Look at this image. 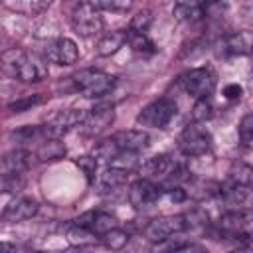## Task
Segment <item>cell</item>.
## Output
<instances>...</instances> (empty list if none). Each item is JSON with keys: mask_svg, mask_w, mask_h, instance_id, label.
<instances>
[{"mask_svg": "<svg viewBox=\"0 0 253 253\" xmlns=\"http://www.w3.org/2000/svg\"><path fill=\"white\" fill-rule=\"evenodd\" d=\"M2 69L6 75L24 83H40L49 73L45 55H38L22 47H10L2 53Z\"/></svg>", "mask_w": 253, "mask_h": 253, "instance_id": "1", "label": "cell"}, {"mask_svg": "<svg viewBox=\"0 0 253 253\" xmlns=\"http://www.w3.org/2000/svg\"><path fill=\"white\" fill-rule=\"evenodd\" d=\"M71 81L73 89L89 99L105 97L115 89V77L101 69H81L75 75H71Z\"/></svg>", "mask_w": 253, "mask_h": 253, "instance_id": "2", "label": "cell"}, {"mask_svg": "<svg viewBox=\"0 0 253 253\" xmlns=\"http://www.w3.org/2000/svg\"><path fill=\"white\" fill-rule=\"evenodd\" d=\"M174 117H176V103L166 97H160V99H154L152 103H148L138 113L136 123L142 126H148V128H166Z\"/></svg>", "mask_w": 253, "mask_h": 253, "instance_id": "3", "label": "cell"}, {"mask_svg": "<svg viewBox=\"0 0 253 253\" xmlns=\"http://www.w3.org/2000/svg\"><path fill=\"white\" fill-rule=\"evenodd\" d=\"M178 148L184 156H204L211 148V134L200 123H192L180 132Z\"/></svg>", "mask_w": 253, "mask_h": 253, "instance_id": "4", "label": "cell"}, {"mask_svg": "<svg viewBox=\"0 0 253 253\" xmlns=\"http://www.w3.org/2000/svg\"><path fill=\"white\" fill-rule=\"evenodd\" d=\"M186 229L188 225L184 215H160L148 221V225L144 227V237L150 243H162Z\"/></svg>", "mask_w": 253, "mask_h": 253, "instance_id": "5", "label": "cell"}, {"mask_svg": "<svg viewBox=\"0 0 253 253\" xmlns=\"http://www.w3.org/2000/svg\"><path fill=\"white\" fill-rule=\"evenodd\" d=\"M71 26L73 30L83 36V38H93L97 36L105 22H103V16H101V10L93 8L89 2H81L75 6V10L71 12Z\"/></svg>", "mask_w": 253, "mask_h": 253, "instance_id": "6", "label": "cell"}, {"mask_svg": "<svg viewBox=\"0 0 253 253\" xmlns=\"http://www.w3.org/2000/svg\"><path fill=\"white\" fill-rule=\"evenodd\" d=\"M215 83H217V77L210 67H196L182 75V85L186 93L192 95L194 99L210 97L215 89Z\"/></svg>", "mask_w": 253, "mask_h": 253, "instance_id": "7", "label": "cell"}, {"mask_svg": "<svg viewBox=\"0 0 253 253\" xmlns=\"http://www.w3.org/2000/svg\"><path fill=\"white\" fill-rule=\"evenodd\" d=\"M113 121H115V107L111 103H101L91 111H87V117L79 125V128L85 136H97L103 130H107Z\"/></svg>", "mask_w": 253, "mask_h": 253, "instance_id": "8", "label": "cell"}, {"mask_svg": "<svg viewBox=\"0 0 253 253\" xmlns=\"http://www.w3.org/2000/svg\"><path fill=\"white\" fill-rule=\"evenodd\" d=\"M43 55L49 63L55 65H73L79 59V47L69 38H57L49 42L43 49Z\"/></svg>", "mask_w": 253, "mask_h": 253, "instance_id": "9", "label": "cell"}, {"mask_svg": "<svg viewBox=\"0 0 253 253\" xmlns=\"http://www.w3.org/2000/svg\"><path fill=\"white\" fill-rule=\"evenodd\" d=\"M162 196V186L154 184L150 178H138L136 182L130 184L128 188V202L134 208H144L150 206L154 202H158V198Z\"/></svg>", "mask_w": 253, "mask_h": 253, "instance_id": "10", "label": "cell"}, {"mask_svg": "<svg viewBox=\"0 0 253 253\" xmlns=\"http://www.w3.org/2000/svg\"><path fill=\"white\" fill-rule=\"evenodd\" d=\"M251 51H253V32L251 30L231 32L221 40L223 55H247Z\"/></svg>", "mask_w": 253, "mask_h": 253, "instance_id": "11", "label": "cell"}, {"mask_svg": "<svg viewBox=\"0 0 253 253\" xmlns=\"http://www.w3.org/2000/svg\"><path fill=\"white\" fill-rule=\"evenodd\" d=\"M38 210H40V204L34 198H18L4 208L2 219L8 223H18V221L34 217L38 213Z\"/></svg>", "mask_w": 253, "mask_h": 253, "instance_id": "12", "label": "cell"}, {"mask_svg": "<svg viewBox=\"0 0 253 253\" xmlns=\"http://www.w3.org/2000/svg\"><path fill=\"white\" fill-rule=\"evenodd\" d=\"M174 166H176V162H174V158L170 154H156V156L146 158L138 166V174L142 178H150V180H154V178H166L172 172Z\"/></svg>", "mask_w": 253, "mask_h": 253, "instance_id": "13", "label": "cell"}, {"mask_svg": "<svg viewBox=\"0 0 253 253\" xmlns=\"http://www.w3.org/2000/svg\"><path fill=\"white\" fill-rule=\"evenodd\" d=\"M30 164H32V154L28 150H22V148L10 150L2 158V176L24 174V172H28Z\"/></svg>", "mask_w": 253, "mask_h": 253, "instance_id": "14", "label": "cell"}, {"mask_svg": "<svg viewBox=\"0 0 253 253\" xmlns=\"http://www.w3.org/2000/svg\"><path fill=\"white\" fill-rule=\"evenodd\" d=\"M113 136H115V140L119 142V146L123 150H130V152H140L150 142V136L144 130H136V128H132V130H119Z\"/></svg>", "mask_w": 253, "mask_h": 253, "instance_id": "15", "label": "cell"}, {"mask_svg": "<svg viewBox=\"0 0 253 253\" xmlns=\"http://www.w3.org/2000/svg\"><path fill=\"white\" fill-rule=\"evenodd\" d=\"M206 0H176L174 2V18L180 22H198L204 18Z\"/></svg>", "mask_w": 253, "mask_h": 253, "instance_id": "16", "label": "cell"}, {"mask_svg": "<svg viewBox=\"0 0 253 253\" xmlns=\"http://www.w3.org/2000/svg\"><path fill=\"white\" fill-rule=\"evenodd\" d=\"M125 43H126V30H113V32H107V34L97 42V53L103 55V57L113 55V53H117Z\"/></svg>", "mask_w": 253, "mask_h": 253, "instance_id": "17", "label": "cell"}, {"mask_svg": "<svg viewBox=\"0 0 253 253\" xmlns=\"http://www.w3.org/2000/svg\"><path fill=\"white\" fill-rule=\"evenodd\" d=\"M65 144L61 142V138H43L42 144L36 150V156L40 162H53V160H61L65 156Z\"/></svg>", "mask_w": 253, "mask_h": 253, "instance_id": "18", "label": "cell"}, {"mask_svg": "<svg viewBox=\"0 0 253 253\" xmlns=\"http://www.w3.org/2000/svg\"><path fill=\"white\" fill-rule=\"evenodd\" d=\"M128 182V170L119 168V166H107L101 174H99V186L103 190H117L121 186H125Z\"/></svg>", "mask_w": 253, "mask_h": 253, "instance_id": "19", "label": "cell"}, {"mask_svg": "<svg viewBox=\"0 0 253 253\" xmlns=\"http://www.w3.org/2000/svg\"><path fill=\"white\" fill-rule=\"evenodd\" d=\"M97 237H101V235H97L93 229H89V227H85V225H77V223H73V225L67 227V231H65V239H67V243L73 245V247L93 245V243L97 241Z\"/></svg>", "mask_w": 253, "mask_h": 253, "instance_id": "20", "label": "cell"}, {"mask_svg": "<svg viewBox=\"0 0 253 253\" xmlns=\"http://www.w3.org/2000/svg\"><path fill=\"white\" fill-rule=\"evenodd\" d=\"M121 152H123V148L119 146V142L115 140V136H109V138L99 140V142L93 146V150H91V154H93L99 162H109V164H111Z\"/></svg>", "mask_w": 253, "mask_h": 253, "instance_id": "21", "label": "cell"}, {"mask_svg": "<svg viewBox=\"0 0 253 253\" xmlns=\"http://www.w3.org/2000/svg\"><path fill=\"white\" fill-rule=\"evenodd\" d=\"M227 180L233 186H249L253 182V166L243 160L231 162V166L227 170Z\"/></svg>", "mask_w": 253, "mask_h": 253, "instance_id": "22", "label": "cell"}, {"mask_svg": "<svg viewBox=\"0 0 253 253\" xmlns=\"http://www.w3.org/2000/svg\"><path fill=\"white\" fill-rule=\"evenodd\" d=\"M126 43L130 45L132 51H136L140 55H150V53L156 51V47H154L152 40L146 36V32H138V30H132V28L126 30Z\"/></svg>", "mask_w": 253, "mask_h": 253, "instance_id": "23", "label": "cell"}, {"mask_svg": "<svg viewBox=\"0 0 253 253\" xmlns=\"http://www.w3.org/2000/svg\"><path fill=\"white\" fill-rule=\"evenodd\" d=\"M53 0H4V6L20 14H40Z\"/></svg>", "mask_w": 253, "mask_h": 253, "instance_id": "24", "label": "cell"}, {"mask_svg": "<svg viewBox=\"0 0 253 253\" xmlns=\"http://www.w3.org/2000/svg\"><path fill=\"white\" fill-rule=\"evenodd\" d=\"M247 213L241 211V210H229V211H223L221 217H219V229L227 231V233H235V231H241V227L247 223Z\"/></svg>", "mask_w": 253, "mask_h": 253, "instance_id": "25", "label": "cell"}, {"mask_svg": "<svg viewBox=\"0 0 253 253\" xmlns=\"http://www.w3.org/2000/svg\"><path fill=\"white\" fill-rule=\"evenodd\" d=\"M101 239H103V243H105L109 249H113V251H121V249L126 247L130 235H128L125 229H121V227H113V229H109L107 233H103Z\"/></svg>", "mask_w": 253, "mask_h": 253, "instance_id": "26", "label": "cell"}, {"mask_svg": "<svg viewBox=\"0 0 253 253\" xmlns=\"http://www.w3.org/2000/svg\"><path fill=\"white\" fill-rule=\"evenodd\" d=\"M190 117H192V123H206V121H210V119L213 117V105H211L210 97H206V99H196Z\"/></svg>", "mask_w": 253, "mask_h": 253, "instance_id": "27", "label": "cell"}, {"mask_svg": "<svg viewBox=\"0 0 253 253\" xmlns=\"http://www.w3.org/2000/svg\"><path fill=\"white\" fill-rule=\"evenodd\" d=\"M113 227H119V221H117L115 215H111V213H107V211H95L91 229H93L97 235H103V233H107V231L113 229Z\"/></svg>", "mask_w": 253, "mask_h": 253, "instance_id": "28", "label": "cell"}, {"mask_svg": "<svg viewBox=\"0 0 253 253\" xmlns=\"http://www.w3.org/2000/svg\"><path fill=\"white\" fill-rule=\"evenodd\" d=\"M12 138L20 144H28V142H36V140H43V132H42V126H22L18 130L12 132Z\"/></svg>", "mask_w": 253, "mask_h": 253, "instance_id": "29", "label": "cell"}, {"mask_svg": "<svg viewBox=\"0 0 253 253\" xmlns=\"http://www.w3.org/2000/svg\"><path fill=\"white\" fill-rule=\"evenodd\" d=\"M97 10H107V12H126L132 4V0H85Z\"/></svg>", "mask_w": 253, "mask_h": 253, "instance_id": "30", "label": "cell"}, {"mask_svg": "<svg viewBox=\"0 0 253 253\" xmlns=\"http://www.w3.org/2000/svg\"><path fill=\"white\" fill-rule=\"evenodd\" d=\"M239 142L243 146H253V111H249L239 123Z\"/></svg>", "mask_w": 253, "mask_h": 253, "instance_id": "31", "label": "cell"}, {"mask_svg": "<svg viewBox=\"0 0 253 253\" xmlns=\"http://www.w3.org/2000/svg\"><path fill=\"white\" fill-rule=\"evenodd\" d=\"M42 101H43L42 95H28V97H22V99H16L14 103H10L8 109L14 111V113H24V111H28V109L40 105Z\"/></svg>", "mask_w": 253, "mask_h": 253, "instance_id": "32", "label": "cell"}, {"mask_svg": "<svg viewBox=\"0 0 253 253\" xmlns=\"http://www.w3.org/2000/svg\"><path fill=\"white\" fill-rule=\"evenodd\" d=\"M75 164L81 168V172L87 176V180H89V182H93V180H95L99 160H97L93 154H91V156H81V158H77V160H75Z\"/></svg>", "mask_w": 253, "mask_h": 253, "instance_id": "33", "label": "cell"}, {"mask_svg": "<svg viewBox=\"0 0 253 253\" xmlns=\"http://www.w3.org/2000/svg\"><path fill=\"white\" fill-rule=\"evenodd\" d=\"M24 188V174H12V176H2V192H20Z\"/></svg>", "mask_w": 253, "mask_h": 253, "instance_id": "34", "label": "cell"}, {"mask_svg": "<svg viewBox=\"0 0 253 253\" xmlns=\"http://www.w3.org/2000/svg\"><path fill=\"white\" fill-rule=\"evenodd\" d=\"M184 217H186V225L188 227H204V225H208L206 210H192V211L184 213Z\"/></svg>", "mask_w": 253, "mask_h": 253, "instance_id": "35", "label": "cell"}, {"mask_svg": "<svg viewBox=\"0 0 253 253\" xmlns=\"http://www.w3.org/2000/svg\"><path fill=\"white\" fill-rule=\"evenodd\" d=\"M150 22H152V16H150L148 10H144V12H138V14L130 20V26H128V28L138 30V32H146L148 26H150Z\"/></svg>", "mask_w": 253, "mask_h": 253, "instance_id": "36", "label": "cell"}, {"mask_svg": "<svg viewBox=\"0 0 253 253\" xmlns=\"http://www.w3.org/2000/svg\"><path fill=\"white\" fill-rule=\"evenodd\" d=\"M223 10H225L223 0H206L204 4V16H221Z\"/></svg>", "mask_w": 253, "mask_h": 253, "instance_id": "37", "label": "cell"}, {"mask_svg": "<svg viewBox=\"0 0 253 253\" xmlns=\"http://www.w3.org/2000/svg\"><path fill=\"white\" fill-rule=\"evenodd\" d=\"M241 95H243V87L237 85V83H229V85L223 87V97L229 99V101H239Z\"/></svg>", "mask_w": 253, "mask_h": 253, "instance_id": "38", "label": "cell"}, {"mask_svg": "<svg viewBox=\"0 0 253 253\" xmlns=\"http://www.w3.org/2000/svg\"><path fill=\"white\" fill-rule=\"evenodd\" d=\"M168 198H170L174 204H182V202L188 198V194H186V190H184L182 186H170V188H168Z\"/></svg>", "mask_w": 253, "mask_h": 253, "instance_id": "39", "label": "cell"}]
</instances>
